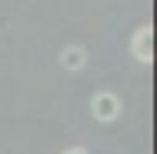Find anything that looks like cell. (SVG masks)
I'll use <instances>...</instances> for the list:
<instances>
[{"mask_svg":"<svg viewBox=\"0 0 157 154\" xmlns=\"http://www.w3.org/2000/svg\"><path fill=\"white\" fill-rule=\"evenodd\" d=\"M90 111H94L97 121L110 124V121L121 117V97H117L114 91H97L94 97H90Z\"/></svg>","mask_w":157,"mask_h":154,"instance_id":"cell-1","label":"cell"},{"mask_svg":"<svg viewBox=\"0 0 157 154\" xmlns=\"http://www.w3.org/2000/svg\"><path fill=\"white\" fill-rule=\"evenodd\" d=\"M130 54H134L140 64H151V61H154V27H151V24H144V27H137V30H134Z\"/></svg>","mask_w":157,"mask_h":154,"instance_id":"cell-2","label":"cell"},{"mask_svg":"<svg viewBox=\"0 0 157 154\" xmlns=\"http://www.w3.org/2000/svg\"><path fill=\"white\" fill-rule=\"evenodd\" d=\"M60 64L67 67V70H80V67L87 64V54H84V47H63Z\"/></svg>","mask_w":157,"mask_h":154,"instance_id":"cell-3","label":"cell"},{"mask_svg":"<svg viewBox=\"0 0 157 154\" xmlns=\"http://www.w3.org/2000/svg\"><path fill=\"white\" fill-rule=\"evenodd\" d=\"M60 154H87L84 148H67V151H60Z\"/></svg>","mask_w":157,"mask_h":154,"instance_id":"cell-4","label":"cell"}]
</instances>
